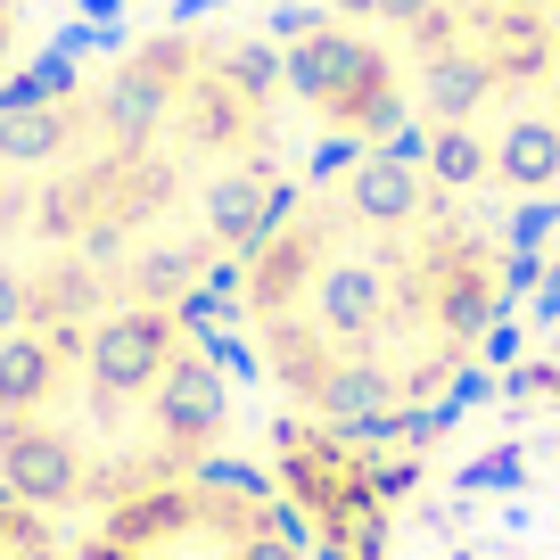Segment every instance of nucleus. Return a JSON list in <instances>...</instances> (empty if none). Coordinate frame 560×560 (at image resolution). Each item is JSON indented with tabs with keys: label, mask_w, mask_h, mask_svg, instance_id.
<instances>
[{
	"label": "nucleus",
	"mask_w": 560,
	"mask_h": 560,
	"mask_svg": "<svg viewBox=\"0 0 560 560\" xmlns=\"http://www.w3.org/2000/svg\"><path fill=\"white\" fill-rule=\"evenodd\" d=\"M289 182L280 67L240 34H158L0 91V240H34L18 330L207 314Z\"/></svg>",
	"instance_id": "obj_1"
},
{
	"label": "nucleus",
	"mask_w": 560,
	"mask_h": 560,
	"mask_svg": "<svg viewBox=\"0 0 560 560\" xmlns=\"http://www.w3.org/2000/svg\"><path fill=\"white\" fill-rule=\"evenodd\" d=\"M223 298L240 354L305 429L371 438L478 363L503 314V240L454 174L363 158L289 182Z\"/></svg>",
	"instance_id": "obj_2"
},
{
	"label": "nucleus",
	"mask_w": 560,
	"mask_h": 560,
	"mask_svg": "<svg viewBox=\"0 0 560 560\" xmlns=\"http://www.w3.org/2000/svg\"><path fill=\"white\" fill-rule=\"evenodd\" d=\"M338 50L380 107H412L438 174H560V0H330Z\"/></svg>",
	"instance_id": "obj_3"
},
{
	"label": "nucleus",
	"mask_w": 560,
	"mask_h": 560,
	"mask_svg": "<svg viewBox=\"0 0 560 560\" xmlns=\"http://www.w3.org/2000/svg\"><path fill=\"white\" fill-rule=\"evenodd\" d=\"M74 560H305V536L289 527L264 478L223 462L207 478H182V487L107 511Z\"/></svg>",
	"instance_id": "obj_4"
},
{
	"label": "nucleus",
	"mask_w": 560,
	"mask_h": 560,
	"mask_svg": "<svg viewBox=\"0 0 560 560\" xmlns=\"http://www.w3.org/2000/svg\"><path fill=\"white\" fill-rule=\"evenodd\" d=\"M9 50H18V9L0 0V67H9Z\"/></svg>",
	"instance_id": "obj_5"
}]
</instances>
